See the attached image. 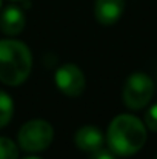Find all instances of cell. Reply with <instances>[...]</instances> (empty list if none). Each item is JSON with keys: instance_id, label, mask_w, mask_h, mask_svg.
Instances as JSON below:
<instances>
[{"instance_id": "1", "label": "cell", "mask_w": 157, "mask_h": 159, "mask_svg": "<svg viewBox=\"0 0 157 159\" xmlns=\"http://www.w3.org/2000/svg\"><path fill=\"white\" fill-rule=\"evenodd\" d=\"M108 145L119 156L137 153L146 141V128L140 119L131 114H120L108 127Z\"/></svg>"}, {"instance_id": "2", "label": "cell", "mask_w": 157, "mask_h": 159, "mask_svg": "<svg viewBox=\"0 0 157 159\" xmlns=\"http://www.w3.org/2000/svg\"><path fill=\"white\" fill-rule=\"evenodd\" d=\"M33 57L28 47L19 40H0V80L6 85H20L31 73Z\"/></svg>"}, {"instance_id": "3", "label": "cell", "mask_w": 157, "mask_h": 159, "mask_svg": "<svg viewBox=\"0 0 157 159\" xmlns=\"http://www.w3.org/2000/svg\"><path fill=\"white\" fill-rule=\"evenodd\" d=\"M52 125L43 119L28 120L19 131V144L26 152H42L52 142Z\"/></svg>"}, {"instance_id": "4", "label": "cell", "mask_w": 157, "mask_h": 159, "mask_svg": "<svg viewBox=\"0 0 157 159\" xmlns=\"http://www.w3.org/2000/svg\"><path fill=\"white\" fill-rule=\"evenodd\" d=\"M154 94L153 79L143 73L131 74L123 87V102L131 110H140L150 104Z\"/></svg>"}, {"instance_id": "5", "label": "cell", "mask_w": 157, "mask_h": 159, "mask_svg": "<svg viewBox=\"0 0 157 159\" xmlns=\"http://www.w3.org/2000/svg\"><path fill=\"white\" fill-rule=\"evenodd\" d=\"M55 84L62 93L71 98L80 96L86 87V80H85L82 70L72 63L62 65L55 71Z\"/></svg>"}, {"instance_id": "6", "label": "cell", "mask_w": 157, "mask_h": 159, "mask_svg": "<svg viewBox=\"0 0 157 159\" xmlns=\"http://www.w3.org/2000/svg\"><path fill=\"white\" fill-rule=\"evenodd\" d=\"M125 11L123 0H96L94 16L102 25H114Z\"/></svg>"}, {"instance_id": "7", "label": "cell", "mask_w": 157, "mask_h": 159, "mask_svg": "<svg viewBox=\"0 0 157 159\" xmlns=\"http://www.w3.org/2000/svg\"><path fill=\"white\" fill-rule=\"evenodd\" d=\"M26 17L19 6H8L0 14V30L8 36L20 34L25 28Z\"/></svg>"}, {"instance_id": "8", "label": "cell", "mask_w": 157, "mask_h": 159, "mask_svg": "<svg viewBox=\"0 0 157 159\" xmlns=\"http://www.w3.org/2000/svg\"><path fill=\"white\" fill-rule=\"evenodd\" d=\"M74 142L80 150L91 153V152L102 147L103 136H102L99 128H96L93 125H86V127H82L77 130V133L74 136Z\"/></svg>"}, {"instance_id": "9", "label": "cell", "mask_w": 157, "mask_h": 159, "mask_svg": "<svg viewBox=\"0 0 157 159\" xmlns=\"http://www.w3.org/2000/svg\"><path fill=\"white\" fill-rule=\"evenodd\" d=\"M14 114V102L8 93L0 91V128L5 127Z\"/></svg>"}, {"instance_id": "10", "label": "cell", "mask_w": 157, "mask_h": 159, "mask_svg": "<svg viewBox=\"0 0 157 159\" xmlns=\"http://www.w3.org/2000/svg\"><path fill=\"white\" fill-rule=\"evenodd\" d=\"M17 158H19L17 145L8 138H0V159H17Z\"/></svg>"}, {"instance_id": "11", "label": "cell", "mask_w": 157, "mask_h": 159, "mask_svg": "<svg viewBox=\"0 0 157 159\" xmlns=\"http://www.w3.org/2000/svg\"><path fill=\"white\" fill-rule=\"evenodd\" d=\"M145 124L151 131H157V104L150 107L145 113Z\"/></svg>"}, {"instance_id": "12", "label": "cell", "mask_w": 157, "mask_h": 159, "mask_svg": "<svg viewBox=\"0 0 157 159\" xmlns=\"http://www.w3.org/2000/svg\"><path fill=\"white\" fill-rule=\"evenodd\" d=\"M89 159H116V156H114V152H112V150L109 152V150H103V148L100 147V148L91 152Z\"/></svg>"}, {"instance_id": "13", "label": "cell", "mask_w": 157, "mask_h": 159, "mask_svg": "<svg viewBox=\"0 0 157 159\" xmlns=\"http://www.w3.org/2000/svg\"><path fill=\"white\" fill-rule=\"evenodd\" d=\"M23 159H39V158H34V156H28V158H23Z\"/></svg>"}, {"instance_id": "14", "label": "cell", "mask_w": 157, "mask_h": 159, "mask_svg": "<svg viewBox=\"0 0 157 159\" xmlns=\"http://www.w3.org/2000/svg\"><path fill=\"white\" fill-rule=\"evenodd\" d=\"M0 6H2V0H0Z\"/></svg>"}, {"instance_id": "15", "label": "cell", "mask_w": 157, "mask_h": 159, "mask_svg": "<svg viewBox=\"0 0 157 159\" xmlns=\"http://www.w3.org/2000/svg\"><path fill=\"white\" fill-rule=\"evenodd\" d=\"M156 159H157V156H156Z\"/></svg>"}]
</instances>
